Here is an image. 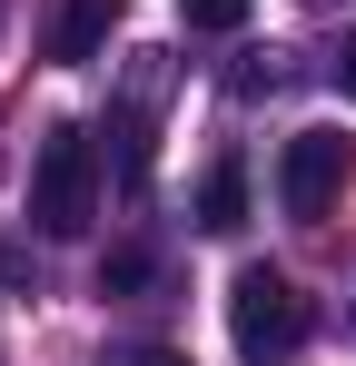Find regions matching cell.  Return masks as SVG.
Returning a JSON list of instances; mask_svg holds the SVG:
<instances>
[{"instance_id":"cell-1","label":"cell","mask_w":356,"mask_h":366,"mask_svg":"<svg viewBox=\"0 0 356 366\" xmlns=\"http://www.w3.org/2000/svg\"><path fill=\"white\" fill-rule=\"evenodd\" d=\"M30 218H40V238H79V228L99 218V149H89V129H79V119H59L50 139H40Z\"/></svg>"},{"instance_id":"cell-2","label":"cell","mask_w":356,"mask_h":366,"mask_svg":"<svg viewBox=\"0 0 356 366\" xmlns=\"http://www.w3.org/2000/svg\"><path fill=\"white\" fill-rule=\"evenodd\" d=\"M228 337H237L247 366H287L297 347H307V297H297V277H277V267H237Z\"/></svg>"},{"instance_id":"cell-3","label":"cell","mask_w":356,"mask_h":366,"mask_svg":"<svg viewBox=\"0 0 356 366\" xmlns=\"http://www.w3.org/2000/svg\"><path fill=\"white\" fill-rule=\"evenodd\" d=\"M347 179H356V139H347V129H297L287 159H277V208L317 228V218L347 198Z\"/></svg>"},{"instance_id":"cell-4","label":"cell","mask_w":356,"mask_h":366,"mask_svg":"<svg viewBox=\"0 0 356 366\" xmlns=\"http://www.w3.org/2000/svg\"><path fill=\"white\" fill-rule=\"evenodd\" d=\"M178 89V60L169 50H129V79H119V169H129V179H139V169H149V119H159V99H169Z\"/></svg>"},{"instance_id":"cell-5","label":"cell","mask_w":356,"mask_h":366,"mask_svg":"<svg viewBox=\"0 0 356 366\" xmlns=\"http://www.w3.org/2000/svg\"><path fill=\"white\" fill-rule=\"evenodd\" d=\"M188 208H198V228H208V238L247 228V169H237V159H218V169L198 179V198H188Z\"/></svg>"},{"instance_id":"cell-6","label":"cell","mask_w":356,"mask_h":366,"mask_svg":"<svg viewBox=\"0 0 356 366\" xmlns=\"http://www.w3.org/2000/svg\"><path fill=\"white\" fill-rule=\"evenodd\" d=\"M99 30H109V0H69V10L50 20V60H89Z\"/></svg>"},{"instance_id":"cell-7","label":"cell","mask_w":356,"mask_h":366,"mask_svg":"<svg viewBox=\"0 0 356 366\" xmlns=\"http://www.w3.org/2000/svg\"><path fill=\"white\" fill-rule=\"evenodd\" d=\"M149 277H159V257H149V247H119L109 267H99V297H129V287H149Z\"/></svg>"},{"instance_id":"cell-8","label":"cell","mask_w":356,"mask_h":366,"mask_svg":"<svg viewBox=\"0 0 356 366\" xmlns=\"http://www.w3.org/2000/svg\"><path fill=\"white\" fill-rule=\"evenodd\" d=\"M178 20H188V30H237L247 0H178Z\"/></svg>"},{"instance_id":"cell-9","label":"cell","mask_w":356,"mask_h":366,"mask_svg":"<svg viewBox=\"0 0 356 366\" xmlns=\"http://www.w3.org/2000/svg\"><path fill=\"white\" fill-rule=\"evenodd\" d=\"M99 366H188V357H178V347H109Z\"/></svg>"},{"instance_id":"cell-10","label":"cell","mask_w":356,"mask_h":366,"mask_svg":"<svg viewBox=\"0 0 356 366\" xmlns=\"http://www.w3.org/2000/svg\"><path fill=\"white\" fill-rule=\"evenodd\" d=\"M337 89L356 99V30H347V50H337Z\"/></svg>"},{"instance_id":"cell-11","label":"cell","mask_w":356,"mask_h":366,"mask_svg":"<svg viewBox=\"0 0 356 366\" xmlns=\"http://www.w3.org/2000/svg\"><path fill=\"white\" fill-rule=\"evenodd\" d=\"M307 10H337V0H307Z\"/></svg>"},{"instance_id":"cell-12","label":"cell","mask_w":356,"mask_h":366,"mask_svg":"<svg viewBox=\"0 0 356 366\" xmlns=\"http://www.w3.org/2000/svg\"><path fill=\"white\" fill-rule=\"evenodd\" d=\"M0 20H10V0H0Z\"/></svg>"}]
</instances>
